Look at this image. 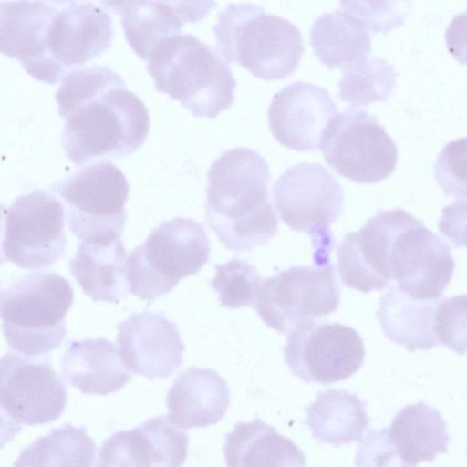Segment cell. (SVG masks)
<instances>
[{"label":"cell","mask_w":467,"mask_h":467,"mask_svg":"<svg viewBox=\"0 0 467 467\" xmlns=\"http://www.w3.org/2000/svg\"><path fill=\"white\" fill-rule=\"evenodd\" d=\"M56 101L65 119L62 147L76 165L127 157L148 136L146 106L107 66L67 73L56 93Z\"/></svg>","instance_id":"obj_1"},{"label":"cell","mask_w":467,"mask_h":467,"mask_svg":"<svg viewBox=\"0 0 467 467\" xmlns=\"http://www.w3.org/2000/svg\"><path fill=\"white\" fill-rule=\"evenodd\" d=\"M207 178L205 219L226 249L253 250L277 234L278 220L268 195L270 170L257 151H224Z\"/></svg>","instance_id":"obj_2"},{"label":"cell","mask_w":467,"mask_h":467,"mask_svg":"<svg viewBox=\"0 0 467 467\" xmlns=\"http://www.w3.org/2000/svg\"><path fill=\"white\" fill-rule=\"evenodd\" d=\"M156 89L194 117L215 119L235 100L236 80L228 62L191 34L162 38L147 59Z\"/></svg>","instance_id":"obj_3"},{"label":"cell","mask_w":467,"mask_h":467,"mask_svg":"<svg viewBox=\"0 0 467 467\" xmlns=\"http://www.w3.org/2000/svg\"><path fill=\"white\" fill-rule=\"evenodd\" d=\"M213 32L217 49L228 63H238L265 80L292 75L304 52L297 26L251 3L227 5Z\"/></svg>","instance_id":"obj_4"},{"label":"cell","mask_w":467,"mask_h":467,"mask_svg":"<svg viewBox=\"0 0 467 467\" xmlns=\"http://www.w3.org/2000/svg\"><path fill=\"white\" fill-rule=\"evenodd\" d=\"M73 297L70 283L53 272H33L2 288L0 314L9 348L39 357L59 347L67 335L65 317Z\"/></svg>","instance_id":"obj_5"},{"label":"cell","mask_w":467,"mask_h":467,"mask_svg":"<svg viewBox=\"0 0 467 467\" xmlns=\"http://www.w3.org/2000/svg\"><path fill=\"white\" fill-rule=\"evenodd\" d=\"M210 254V241L200 223L182 217L165 221L127 257L130 292L141 300L161 296L181 279L198 273Z\"/></svg>","instance_id":"obj_6"},{"label":"cell","mask_w":467,"mask_h":467,"mask_svg":"<svg viewBox=\"0 0 467 467\" xmlns=\"http://www.w3.org/2000/svg\"><path fill=\"white\" fill-rule=\"evenodd\" d=\"M275 207L293 231L311 237L317 265L330 264V225L343 211L344 192L336 177L318 163L286 169L273 185Z\"/></svg>","instance_id":"obj_7"},{"label":"cell","mask_w":467,"mask_h":467,"mask_svg":"<svg viewBox=\"0 0 467 467\" xmlns=\"http://www.w3.org/2000/svg\"><path fill=\"white\" fill-rule=\"evenodd\" d=\"M52 190L63 200L68 228L80 242L121 237L130 189L123 172L110 161L85 166L54 183Z\"/></svg>","instance_id":"obj_8"},{"label":"cell","mask_w":467,"mask_h":467,"mask_svg":"<svg viewBox=\"0 0 467 467\" xmlns=\"http://www.w3.org/2000/svg\"><path fill=\"white\" fill-rule=\"evenodd\" d=\"M320 149L331 168L358 183L373 184L387 179L398 161L397 146L377 118L357 109L330 119Z\"/></svg>","instance_id":"obj_9"},{"label":"cell","mask_w":467,"mask_h":467,"mask_svg":"<svg viewBox=\"0 0 467 467\" xmlns=\"http://www.w3.org/2000/svg\"><path fill=\"white\" fill-rule=\"evenodd\" d=\"M0 373L2 431L8 438L23 426L46 424L64 412L67 391L47 355L10 350L1 358Z\"/></svg>","instance_id":"obj_10"},{"label":"cell","mask_w":467,"mask_h":467,"mask_svg":"<svg viewBox=\"0 0 467 467\" xmlns=\"http://www.w3.org/2000/svg\"><path fill=\"white\" fill-rule=\"evenodd\" d=\"M2 254L24 269L55 264L67 248L65 211L51 192L36 189L3 209Z\"/></svg>","instance_id":"obj_11"},{"label":"cell","mask_w":467,"mask_h":467,"mask_svg":"<svg viewBox=\"0 0 467 467\" xmlns=\"http://www.w3.org/2000/svg\"><path fill=\"white\" fill-rule=\"evenodd\" d=\"M339 287L332 264L292 266L263 279L254 307L271 328L288 333L307 319L336 311Z\"/></svg>","instance_id":"obj_12"},{"label":"cell","mask_w":467,"mask_h":467,"mask_svg":"<svg viewBox=\"0 0 467 467\" xmlns=\"http://www.w3.org/2000/svg\"><path fill=\"white\" fill-rule=\"evenodd\" d=\"M290 371L307 383L347 379L362 366L363 340L351 327L307 319L293 328L284 347Z\"/></svg>","instance_id":"obj_13"},{"label":"cell","mask_w":467,"mask_h":467,"mask_svg":"<svg viewBox=\"0 0 467 467\" xmlns=\"http://www.w3.org/2000/svg\"><path fill=\"white\" fill-rule=\"evenodd\" d=\"M389 266L391 280L402 292L419 299H439L455 263L449 245L408 213L392 239Z\"/></svg>","instance_id":"obj_14"},{"label":"cell","mask_w":467,"mask_h":467,"mask_svg":"<svg viewBox=\"0 0 467 467\" xmlns=\"http://www.w3.org/2000/svg\"><path fill=\"white\" fill-rule=\"evenodd\" d=\"M112 38V19L101 6L84 1L57 9L46 41L57 82L107 51Z\"/></svg>","instance_id":"obj_15"},{"label":"cell","mask_w":467,"mask_h":467,"mask_svg":"<svg viewBox=\"0 0 467 467\" xmlns=\"http://www.w3.org/2000/svg\"><path fill=\"white\" fill-rule=\"evenodd\" d=\"M407 213L400 208L379 210L358 231L344 236L337 254L338 273L347 287L368 293L389 283V253Z\"/></svg>","instance_id":"obj_16"},{"label":"cell","mask_w":467,"mask_h":467,"mask_svg":"<svg viewBox=\"0 0 467 467\" xmlns=\"http://www.w3.org/2000/svg\"><path fill=\"white\" fill-rule=\"evenodd\" d=\"M118 351L124 367L150 379L171 376L182 363L185 345L165 316L144 311L119 324Z\"/></svg>","instance_id":"obj_17"},{"label":"cell","mask_w":467,"mask_h":467,"mask_svg":"<svg viewBox=\"0 0 467 467\" xmlns=\"http://www.w3.org/2000/svg\"><path fill=\"white\" fill-rule=\"evenodd\" d=\"M337 113V104L327 89L297 81L275 94L268 109V124L280 144L308 151L320 148L323 131Z\"/></svg>","instance_id":"obj_18"},{"label":"cell","mask_w":467,"mask_h":467,"mask_svg":"<svg viewBox=\"0 0 467 467\" xmlns=\"http://www.w3.org/2000/svg\"><path fill=\"white\" fill-rule=\"evenodd\" d=\"M57 8L39 0L2 1L0 5L1 52L19 61L36 80L57 82L47 52V35Z\"/></svg>","instance_id":"obj_19"},{"label":"cell","mask_w":467,"mask_h":467,"mask_svg":"<svg viewBox=\"0 0 467 467\" xmlns=\"http://www.w3.org/2000/svg\"><path fill=\"white\" fill-rule=\"evenodd\" d=\"M188 453L185 431L164 416L113 433L99 451V466H181Z\"/></svg>","instance_id":"obj_20"},{"label":"cell","mask_w":467,"mask_h":467,"mask_svg":"<svg viewBox=\"0 0 467 467\" xmlns=\"http://www.w3.org/2000/svg\"><path fill=\"white\" fill-rule=\"evenodd\" d=\"M230 402L226 381L215 370L192 367L181 373L167 393L169 419L182 429L219 422Z\"/></svg>","instance_id":"obj_21"},{"label":"cell","mask_w":467,"mask_h":467,"mask_svg":"<svg viewBox=\"0 0 467 467\" xmlns=\"http://www.w3.org/2000/svg\"><path fill=\"white\" fill-rule=\"evenodd\" d=\"M117 350L104 337L70 341L61 363L64 379L84 394L119 390L130 380V374Z\"/></svg>","instance_id":"obj_22"},{"label":"cell","mask_w":467,"mask_h":467,"mask_svg":"<svg viewBox=\"0 0 467 467\" xmlns=\"http://www.w3.org/2000/svg\"><path fill=\"white\" fill-rule=\"evenodd\" d=\"M127 257L121 238L80 242L68 265L71 275L92 301L118 303L130 291Z\"/></svg>","instance_id":"obj_23"},{"label":"cell","mask_w":467,"mask_h":467,"mask_svg":"<svg viewBox=\"0 0 467 467\" xmlns=\"http://www.w3.org/2000/svg\"><path fill=\"white\" fill-rule=\"evenodd\" d=\"M389 435L404 466L431 462L437 454L448 451L447 424L440 411L424 401L400 409L389 428Z\"/></svg>","instance_id":"obj_24"},{"label":"cell","mask_w":467,"mask_h":467,"mask_svg":"<svg viewBox=\"0 0 467 467\" xmlns=\"http://www.w3.org/2000/svg\"><path fill=\"white\" fill-rule=\"evenodd\" d=\"M439 301L415 298L390 286L377 312L384 335L410 352L438 346L433 324Z\"/></svg>","instance_id":"obj_25"},{"label":"cell","mask_w":467,"mask_h":467,"mask_svg":"<svg viewBox=\"0 0 467 467\" xmlns=\"http://www.w3.org/2000/svg\"><path fill=\"white\" fill-rule=\"evenodd\" d=\"M228 466H306L302 451L290 439L256 418L238 422L225 437Z\"/></svg>","instance_id":"obj_26"},{"label":"cell","mask_w":467,"mask_h":467,"mask_svg":"<svg viewBox=\"0 0 467 467\" xmlns=\"http://www.w3.org/2000/svg\"><path fill=\"white\" fill-rule=\"evenodd\" d=\"M368 421L366 402L344 389L319 392L306 408L305 423L313 437L336 447L359 441Z\"/></svg>","instance_id":"obj_27"},{"label":"cell","mask_w":467,"mask_h":467,"mask_svg":"<svg viewBox=\"0 0 467 467\" xmlns=\"http://www.w3.org/2000/svg\"><path fill=\"white\" fill-rule=\"evenodd\" d=\"M309 40L316 57L329 69H345L371 51L368 29L340 10L320 16L310 28Z\"/></svg>","instance_id":"obj_28"},{"label":"cell","mask_w":467,"mask_h":467,"mask_svg":"<svg viewBox=\"0 0 467 467\" xmlns=\"http://www.w3.org/2000/svg\"><path fill=\"white\" fill-rule=\"evenodd\" d=\"M120 18L125 38L133 52L147 60L155 46L179 34L182 25L158 0H99Z\"/></svg>","instance_id":"obj_29"},{"label":"cell","mask_w":467,"mask_h":467,"mask_svg":"<svg viewBox=\"0 0 467 467\" xmlns=\"http://www.w3.org/2000/svg\"><path fill=\"white\" fill-rule=\"evenodd\" d=\"M95 452L85 428L65 424L22 450L14 466H91Z\"/></svg>","instance_id":"obj_30"},{"label":"cell","mask_w":467,"mask_h":467,"mask_svg":"<svg viewBox=\"0 0 467 467\" xmlns=\"http://www.w3.org/2000/svg\"><path fill=\"white\" fill-rule=\"evenodd\" d=\"M398 72L389 61L364 57L348 67L337 83L340 100L352 109L387 101L397 84Z\"/></svg>","instance_id":"obj_31"},{"label":"cell","mask_w":467,"mask_h":467,"mask_svg":"<svg viewBox=\"0 0 467 467\" xmlns=\"http://www.w3.org/2000/svg\"><path fill=\"white\" fill-rule=\"evenodd\" d=\"M216 270L211 286L218 293L223 306L240 308L254 306L263 279L254 265L246 260L233 258L215 265Z\"/></svg>","instance_id":"obj_32"},{"label":"cell","mask_w":467,"mask_h":467,"mask_svg":"<svg viewBox=\"0 0 467 467\" xmlns=\"http://www.w3.org/2000/svg\"><path fill=\"white\" fill-rule=\"evenodd\" d=\"M342 10L373 33H387L400 26L410 0H339Z\"/></svg>","instance_id":"obj_33"},{"label":"cell","mask_w":467,"mask_h":467,"mask_svg":"<svg viewBox=\"0 0 467 467\" xmlns=\"http://www.w3.org/2000/svg\"><path fill=\"white\" fill-rule=\"evenodd\" d=\"M433 327L440 343L459 355L467 353V295L440 301Z\"/></svg>","instance_id":"obj_34"},{"label":"cell","mask_w":467,"mask_h":467,"mask_svg":"<svg viewBox=\"0 0 467 467\" xmlns=\"http://www.w3.org/2000/svg\"><path fill=\"white\" fill-rule=\"evenodd\" d=\"M434 177L446 195L467 197V137L451 140L442 148L434 165Z\"/></svg>","instance_id":"obj_35"},{"label":"cell","mask_w":467,"mask_h":467,"mask_svg":"<svg viewBox=\"0 0 467 467\" xmlns=\"http://www.w3.org/2000/svg\"><path fill=\"white\" fill-rule=\"evenodd\" d=\"M356 465H401L389 435V428L369 430L359 441Z\"/></svg>","instance_id":"obj_36"},{"label":"cell","mask_w":467,"mask_h":467,"mask_svg":"<svg viewBox=\"0 0 467 467\" xmlns=\"http://www.w3.org/2000/svg\"><path fill=\"white\" fill-rule=\"evenodd\" d=\"M438 227L455 247L467 248V197L442 209Z\"/></svg>","instance_id":"obj_37"},{"label":"cell","mask_w":467,"mask_h":467,"mask_svg":"<svg viewBox=\"0 0 467 467\" xmlns=\"http://www.w3.org/2000/svg\"><path fill=\"white\" fill-rule=\"evenodd\" d=\"M177 17L182 26L205 18L216 6L215 0H158Z\"/></svg>","instance_id":"obj_38"},{"label":"cell","mask_w":467,"mask_h":467,"mask_svg":"<svg viewBox=\"0 0 467 467\" xmlns=\"http://www.w3.org/2000/svg\"><path fill=\"white\" fill-rule=\"evenodd\" d=\"M445 41L449 53L467 66V11L452 18L445 33Z\"/></svg>","instance_id":"obj_39"},{"label":"cell","mask_w":467,"mask_h":467,"mask_svg":"<svg viewBox=\"0 0 467 467\" xmlns=\"http://www.w3.org/2000/svg\"><path fill=\"white\" fill-rule=\"evenodd\" d=\"M50 3H55L58 5L67 4V3H74L77 0H47Z\"/></svg>","instance_id":"obj_40"}]
</instances>
